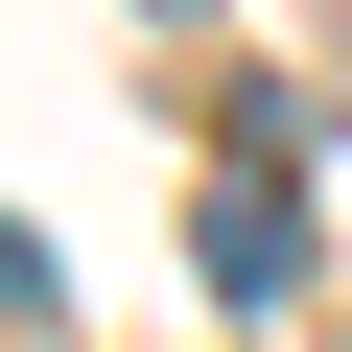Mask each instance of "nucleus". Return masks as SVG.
Wrapping results in <instances>:
<instances>
[{
	"mask_svg": "<svg viewBox=\"0 0 352 352\" xmlns=\"http://www.w3.org/2000/svg\"><path fill=\"white\" fill-rule=\"evenodd\" d=\"M0 329H47V235H24V212H0Z\"/></svg>",
	"mask_w": 352,
	"mask_h": 352,
	"instance_id": "obj_2",
	"label": "nucleus"
},
{
	"mask_svg": "<svg viewBox=\"0 0 352 352\" xmlns=\"http://www.w3.org/2000/svg\"><path fill=\"white\" fill-rule=\"evenodd\" d=\"M305 282V94H235V164H212V305H282Z\"/></svg>",
	"mask_w": 352,
	"mask_h": 352,
	"instance_id": "obj_1",
	"label": "nucleus"
}]
</instances>
